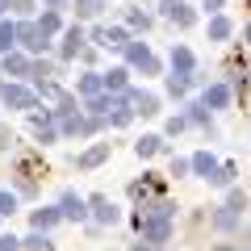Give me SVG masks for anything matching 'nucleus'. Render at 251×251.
Returning a JSON list of instances; mask_svg holds the SVG:
<instances>
[{
    "label": "nucleus",
    "instance_id": "nucleus-25",
    "mask_svg": "<svg viewBox=\"0 0 251 251\" xmlns=\"http://www.w3.org/2000/svg\"><path fill=\"white\" fill-rule=\"evenodd\" d=\"M130 193H134V197H147V193H159V180H138V184H130Z\"/></svg>",
    "mask_w": 251,
    "mask_h": 251
},
{
    "label": "nucleus",
    "instance_id": "nucleus-35",
    "mask_svg": "<svg viewBox=\"0 0 251 251\" xmlns=\"http://www.w3.org/2000/svg\"><path fill=\"white\" fill-rule=\"evenodd\" d=\"M218 226H222V230H226V226H234V214H230V209H222V214H218Z\"/></svg>",
    "mask_w": 251,
    "mask_h": 251
},
{
    "label": "nucleus",
    "instance_id": "nucleus-20",
    "mask_svg": "<svg viewBox=\"0 0 251 251\" xmlns=\"http://www.w3.org/2000/svg\"><path fill=\"white\" fill-rule=\"evenodd\" d=\"M13 46H17V25L0 21V54H13Z\"/></svg>",
    "mask_w": 251,
    "mask_h": 251
},
{
    "label": "nucleus",
    "instance_id": "nucleus-17",
    "mask_svg": "<svg viewBox=\"0 0 251 251\" xmlns=\"http://www.w3.org/2000/svg\"><path fill=\"white\" fill-rule=\"evenodd\" d=\"M4 72H9V75H29V72H34V63H29L25 54H4Z\"/></svg>",
    "mask_w": 251,
    "mask_h": 251
},
{
    "label": "nucleus",
    "instance_id": "nucleus-24",
    "mask_svg": "<svg viewBox=\"0 0 251 251\" xmlns=\"http://www.w3.org/2000/svg\"><path fill=\"white\" fill-rule=\"evenodd\" d=\"M100 0H75V17H97Z\"/></svg>",
    "mask_w": 251,
    "mask_h": 251
},
{
    "label": "nucleus",
    "instance_id": "nucleus-31",
    "mask_svg": "<svg viewBox=\"0 0 251 251\" xmlns=\"http://www.w3.org/2000/svg\"><path fill=\"white\" fill-rule=\"evenodd\" d=\"M188 168H193V159H172V176H184Z\"/></svg>",
    "mask_w": 251,
    "mask_h": 251
},
{
    "label": "nucleus",
    "instance_id": "nucleus-19",
    "mask_svg": "<svg viewBox=\"0 0 251 251\" xmlns=\"http://www.w3.org/2000/svg\"><path fill=\"white\" fill-rule=\"evenodd\" d=\"M188 84H193V72H172L168 75V92H172V97H184Z\"/></svg>",
    "mask_w": 251,
    "mask_h": 251
},
{
    "label": "nucleus",
    "instance_id": "nucleus-13",
    "mask_svg": "<svg viewBox=\"0 0 251 251\" xmlns=\"http://www.w3.org/2000/svg\"><path fill=\"white\" fill-rule=\"evenodd\" d=\"M134 151H138V159H151V155L163 151V138H159V134H143V138L134 143Z\"/></svg>",
    "mask_w": 251,
    "mask_h": 251
},
{
    "label": "nucleus",
    "instance_id": "nucleus-34",
    "mask_svg": "<svg viewBox=\"0 0 251 251\" xmlns=\"http://www.w3.org/2000/svg\"><path fill=\"white\" fill-rule=\"evenodd\" d=\"M9 9H17V13H29V9H34V0H9Z\"/></svg>",
    "mask_w": 251,
    "mask_h": 251
},
{
    "label": "nucleus",
    "instance_id": "nucleus-8",
    "mask_svg": "<svg viewBox=\"0 0 251 251\" xmlns=\"http://www.w3.org/2000/svg\"><path fill=\"white\" fill-rule=\"evenodd\" d=\"M88 214L97 218V222H117V205L109 197H100V193H97V197H88Z\"/></svg>",
    "mask_w": 251,
    "mask_h": 251
},
{
    "label": "nucleus",
    "instance_id": "nucleus-36",
    "mask_svg": "<svg viewBox=\"0 0 251 251\" xmlns=\"http://www.w3.org/2000/svg\"><path fill=\"white\" fill-rule=\"evenodd\" d=\"M134 251H159L155 243H134Z\"/></svg>",
    "mask_w": 251,
    "mask_h": 251
},
{
    "label": "nucleus",
    "instance_id": "nucleus-4",
    "mask_svg": "<svg viewBox=\"0 0 251 251\" xmlns=\"http://www.w3.org/2000/svg\"><path fill=\"white\" fill-rule=\"evenodd\" d=\"M92 42L109 50V46H130V38H126L122 25H100V29H92Z\"/></svg>",
    "mask_w": 251,
    "mask_h": 251
},
{
    "label": "nucleus",
    "instance_id": "nucleus-40",
    "mask_svg": "<svg viewBox=\"0 0 251 251\" xmlns=\"http://www.w3.org/2000/svg\"><path fill=\"white\" fill-rule=\"evenodd\" d=\"M4 9H9V0H0V13H4Z\"/></svg>",
    "mask_w": 251,
    "mask_h": 251
},
{
    "label": "nucleus",
    "instance_id": "nucleus-5",
    "mask_svg": "<svg viewBox=\"0 0 251 251\" xmlns=\"http://www.w3.org/2000/svg\"><path fill=\"white\" fill-rule=\"evenodd\" d=\"M193 172H197V176H205L209 184H218V172H222V163H218L209 151H197V155H193Z\"/></svg>",
    "mask_w": 251,
    "mask_h": 251
},
{
    "label": "nucleus",
    "instance_id": "nucleus-37",
    "mask_svg": "<svg viewBox=\"0 0 251 251\" xmlns=\"http://www.w3.org/2000/svg\"><path fill=\"white\" fill-rule=\"evenodd\" d=\"M201 4H205V9H222V0H201Z\"/></svg>",
    "mask_w": 251,
    "mask_h": 251
},
{
    "label": "nucleus",
    "instance_id": "nucleus-22",
    "mask_svg": "<svg viewBox=\"0 0 251 251\" xmlns=\"http://www.w3.org/2000/svg\"><path fill=\"white\" fill-rule=\"evenodd\" d=\"M126 75H130L126 67H113V72L100 75V80H105V88H109V92H122V88H126Z\"/></svg>",
    "mask_w": 251,
    "mask_h": 251
},
{
    "label": "nucleus",
    "instance_id": "nucleus-1",
    "mask_svg": "<svg viewBox=\"0 0 251 251\" xmlns=\"http://www.w3.org/2000/svg\"><path fill=\"white\" fill-rule=\"evenodd\" d=\"M17 42L25 46L29 54H42L46 46H50V38H46L42 29H38V21H21V25H17Z\"/></svg>",
    "mask_w": 251,
    "mask_h": 251
},
{
    "label": "nucleus",
    "instance_id": "nucleus-32",
    "mask_svg": "<svg viewBox=\"0 0 251 251\" xmlns=\"http://www.w3.org/2000/svg\"><path fill=\"white\" fill-rule=\"evenodd\" d=\"M184 126H188V117H172V122H168V134H180Z\"/></svg>",
    "mask_w": 251,
    "mask_h": 251
},
{
    "label": "nucleus",
    "instance_id": "nucleus-30",
    "mask_svg": "<svg viewBox=\"0 0 251 251\" xmlns=\"http://www.w3.org/2000/svg\"><path fill=\"white\" fill-rule=\"evenodd\" d=\"M230 180H234V163H222V172H218V184H230Z\"/></svg>",
    "mask_w": 251,
    "mask_h": 251
},
{
    "label": "nucleus",
    "instance_id": "nucleus-39",
    "mask_svg": "<svg viewBox=\"0 0 251 251\" xmlns=\"http://www.w3.org/2000/svg\"><path fill=\"white\" fill-rule=\"evenodd\" d=\"M59 4H63V0H46V9H59Z\"/></svg>",
    "mask_w": 251,
    "mask_h": 251
},
{
    "label": "nucleus",
    "instance_id": "nucleus-7",
    "mask_svg": "<svg viewBox=\"0 0 251 251\" xmlns=\"http://www.w3.org/2000/svg\"><path fill=\"white\" fill-rule=\"evenodd\" d=\"M59 209H63V218H72V222H84V218H88V201L75 197V193H63Z\"/></svg>",
    "mask_w": 251,
    "mask_h": 251
},
{
    "label": "nucleus",
    "instance_id": "nucleus-15",
    "mask_svg": "<svg viewBox=\"0 0 251 251\" xmlns=\"http://www.w3.org/2000/svg\"><path fill=\"white\" fill-rule=\"evenodd\" d=\"M226 100H230V88H226V84H214V88H205L201 105H205V109H222Z\"/></svg>",
    "mask_w": 251,
    "mask_h": 251
},
{
    "label": "nucleus",
    "instance_id": "nucleus-18",
    "mask_svg": "<svg viewBox=\"0 0 251 251\" xmlns=\"http://www.w3.org/2000/svg\"><path fill=\"white\" fill-rule=\"evenodd\" d=\"M38 29H42L46 38H50V34H59V29H63V17H59V9H46L42 17H38Z\"/></svg>",
    "mask_w": 251,
    "mask_h": 251
},
{
    "label": "nucleus",
    "instance_id": "nucleus-21",
    "mask_svg": "<svg viewBox=\"0 0 251 251\" xmlns=\"http://www.w3.org/2000/svg\"><path fill=\"white\" fill-rule=\"evenodd\" d=\"M230 34H234L230 17H214V21H209V38H214V42H226Z\"/></svg>",
    "mask_w": 251,
    "mask_h": 251
},
{
    "label": "nucleus",
    "instance_id": "nucleus-2",
    "mask_svg": "<svg viewBox=\"0 0 251 251\" xmlns=\"http://www.w3.org/2000/svg\"><path fill=\"white\" fill-rule=\"evenodd\" d=\"M126 59H130V67H143L147 75L159 72V63H155V54L147 50V42H130V46H126Z\"/></svg>",
    "mask_w": 251,
    "mask_h": 251
},
{
    "label": "nucleus",
    "instance_id": "nucleus-27",
    "mask_svg": "<svg viewBox=\"0 0 251 251\" xmlns=\"http://www.w3.org/2000/svg\"><path fill=\"white\" fill-rule=\"evenodd\" d=\"M188 122H197V126H209V113H205V105H188Z\"/></svg>",
    "mask_w": 251,
    "mask_h": 251
},
{
    "label": "nucleus",
    "instance_id": "nucleus-23",
    "mask_svg": "<svg viewBox=\"0 0 251 251\" xmlns=\"http://www.w3.org/2000/svg\"><path fill=\"white\" fill-rule=\"evenodd\" d=\"M21 243H25L29 251H54V247H50V239H46L42 230H34V234H29V239H21Z\"/></svg>",
    "mask_w": 251,
    "mask_h": 251
},
{
    "label": "nucleus",
    "instance_id": "nucleus-26",
    "mask_svg": "<svg viewBox=\"0 0 251 251\" xmlns=\"http://www.w3.org/2000/svg\"><path fill=\"white\" fill-rule=\"evenodd\" d=\"M226 209H230V214H239V209H247V197H243L239 188H230V197H226Z\"/></svg>",
    "mask_w": 251,
    "mask_h": 251
},
{
    "label": "nucleus",
    "instance_id": "nucleus-9",
    "mask_svg": "<svg viewBox=\"0 0 251 251\" xmlns=\"http://www.w3.org/2000/svg\"><path fill=\"white\" fill-rule=\"evenodd\" d=\"M126 100H130V109H134V113H143V117H151V113H159V100L151 97V92H126Z\"/></svg>",
    "mask_w": 251,
    "mask_h": 251
},
{
    "label": "nucleus",
    "instance_id": "nucleus-6",
    "mask_svg": "<svg viewBox=\"0 0 251 251\" xmlns=\"http://www.w3.org/2000/svg\"><path fill=\"white\" fill-rule=\"evenodd\" d=\"M163 17H168V21H176L180 29H188V25H193V9H188L184 0H163Z\"/></svg>",
    "mask_w": 251,
    "mask_h": 251
},
{
    "label": "nucleus",
    "instance_id": "nucleus-41",
    "mask_svg": "<svg viewBox=\"0 0 251 251\" xmlns=\"http://www.w3.org/2000/svg\"><path fill=\"white\" fill-rule=\"evenodd\" d=\"M218 251H230V247H218Z\"/></svg>",
    "mask_w": 251,
    "mask_h": 251
},
{
    "label": "nucleus",
    "instance_id": "nucleus-14",
    "mask_svg": "<svg viewBox=\"0 0 251 251\" xmlns=\"http://www.w3.org/2000/svg\"><path fill=\"white\" fill-rule=\"evenodd\" d=\"M193 67H197L193 50L188 46H172V72H193Z\"/></svg>",
    "mask_w": 251,
    "mask_h": 251
},
{
    "label": "nucleus",
    "instance_id": "nucleus-11",
    "mask_svg": "<svg viewBox=\"0 0 251 251\" xmlns=\"http://www.w3.org/2000/svg\"><path fill=\"white\" fill-rule=\"evenodd\" d=\"M105 159H109V143H97V147H88V151L75 159V168L88 172V168H97V163H105Z\"/></svg>",
    "mask_w": 251,
    "mask_h": 251
},
{
    "label": "nucleus",
    "instance_id": "nucleus-33",
    "mask_svg": "<svg viewBox=\"0 0 251 251\" xmlns=\"http://www.w3.org/2000/svg\"><path fill=\"white\" fill-rule=\"evenodd\" d=\"M21 239H13V234H0V251H17Z\"/></svg>",
    "mask_w": 251,
    "mask_h": 251
},
{
    "label": "nucleus",
    "instance_id": "nucleus-16",
    "mask_svg": "<svg viewBox=\"0 0 251 251\" xmlns=\"http://www.w3.org/2000/svg\"><path fill=\"white\" fill-rule=\"evenodd\" d=\"M100 88H105L100 72H88V75H80V92H84L88 100H97V97H100Z\"/></svg>",
    "mask_w": 251,
    "mask_h": 251
},
{
    "label": "nucleus",
    "instance_id": "nucleus-12",
    "mask_svg": "<svg viewBox=\"0 0 251 251\" xmlns=\"http://www.w3.org/2000/svg\"><path fill=\"white\" fill-rule=\"evenodd\" d=\"M59 218H63V209H54V205H42V209H34V230H50V226L54 222H59Z\"/></svg>",
    "mask_w": 251,
    "mask_h": 251
},
{
    "label": "nucleus",
    "instance_id": "nucleus-10",
    "mask_svg": "<svg viewBox=\"0 0 251 251\" xmlns=\"http://www.w3.org/2000/svg\"><path fill=\"white\" fill-rule=\"evenodd\" d=\"M80 50H84V29H80V25L63 29V59H75Z\"/></svg>",
    "mask_w": 251,
    "mask_h": 251
},
{
    "label": "nucleus",
    "instance_id": "nucleus-38",
    "mask_svg": "<svg viewBox=\"0 0 251 251\" xmlns=\"http://www.w3.org/2000/svg\"><path fill=\"white\" fill-rule=\"evenodd\" d=\"M243 38H247V46H251V21H247V29H243Z\"/></svg>",
    "mask_w": 251,
    "mask_h": 251
},
{
    "label": "nucleus",
    "instance_id": "nucleus-3",
    "mask_svg": "<svg viewBox=\"0 0 251 251\" xmlns=\"http://www.w3.org/2000/svg\"><path fill=\"white\" fill-rule=\"evenodd\" d=\"M0 100H4L9 109H29V113H34V92H29V88H21V84H4Z\"/></svg>",
    "mask_w": 251,
    "mask_h": 251
},
{
    "label": "nucleus",
    "instance_id": "nucleus-29",
    "mask_svg": "<svg viewBox=\"0 0 251 251\" xmlns=\"http://www.w3.org/2000/svg\"><path fill=\"white\" fill-rule=\"evenodd\" d=\"M130 25L134 29H151V17H147V13H130Z\"/></svg>",
    "mask_w": 251,
    "mask_h": 251
},
{
    "label": "nucleus",
    "instance_id": "nucleus-28",
    "mask_svg": "<svg viewBox=\"0 0 251 251\" xmlns=\"http://www.w3.org/2000/svg\"><path fill=\"white\" fill-rule=\"evenodd\" d=\"M13 209H17V197H13V193H4V188H0V218H4V214H13Z\"/></svg>",
    "mask_w": 251,
    "mask_h": 251
}]
</instances>
